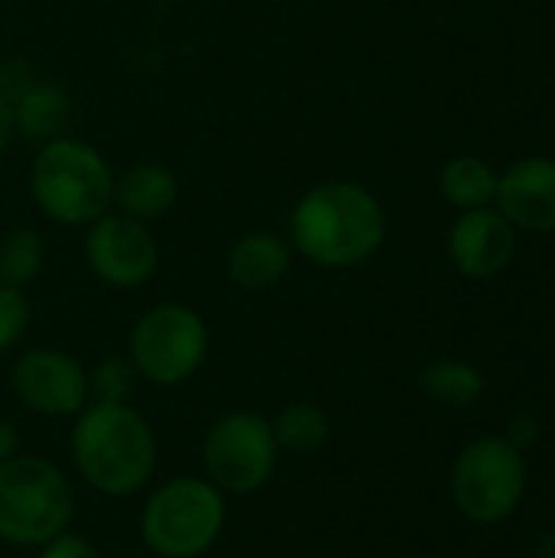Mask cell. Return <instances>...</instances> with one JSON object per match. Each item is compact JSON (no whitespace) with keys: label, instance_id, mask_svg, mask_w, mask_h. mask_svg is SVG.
I'll use <instances>...</instances> for the list:
<instances>
[{"label":"cell","instance_id":"1","mask_svg":"<svg viewBox=\"0 0 555 558\" xmlns=\"http://www.w3.org/2000/svg\"><path fill=\"white\" fill-rule=\"evenodd\" d=\"M291 248L317 268L350 271L386 242V209L363 183L327 180L304 190L288 213Z\"/></svg>","mask_w":555,"mask_h":558},{"label":"cell","instance_id":"2","mask_svg":"<svg viewBox=\"0 0 555 558\" xmlns=\"http://www.w3.org/2000/svg\"><path fill=\"white\" fill-rule=\"evenodd\" d=\"M69 454L85 487L121 500L141 494L157 474V435L131 402H88L72 418Z\"/></svg>","mask_w":555,"mask_h":558},{"label":"cell","instance_id":"3","mask_svg":"<svg viewBox=\"0 0 555 558\" xmlns=\"http://www.w3.org/2000/svg\"><path fill=\"white\" fill-rule=\"evenodd\" d=\"M29 193L39 213L59 226H92L114 206V170L108 157L82 137L46 141L29 167Z\"/></svg>","mask_w":555,"mask_h":558},{"label":"cell","instance_id":"4","mask_svg":"<svg viewBox=\"0 0 555 558\" xmlns=\"http://www.w3.org/2000/svg\"><path fill=\"white\" fill-rule=\"evenodd\" d=\"M229 497L206 477L160 481L141 507V543L157 558L206 556L229 520Z\"/></svg>","mask_w":555,"mask_h":558},{"label":"cell","instance_id":"5","mask_svg":"<svg viewBox=\"0 0 555 558\" xmlns=\"http://www.w3.org/2000/svg\"><path fill=\"white\" fill-rule=\"evenodd\" d=\"M75 490L62 468L39 454H16L0 464V543L39 549L72 526Z\"/></svg>","mask_w":555,"mask_h":558},{"label":"cell","instance_id":"6","mask_svg":"<svg viewBox=\"0 0 555 558\" xmlns=\"http://www.w3.org/2000/svg\"><path fill=\"white\" fill-rule=\"evenodd\" d=\"M527 458L504 435L468 441L448 474L455 510L474 526L507 523L527 497Z\"/></svg>","mask_w":555,"mask_h":558},{"label":"cell","instance_id":"7","mask_svg":"<svg viewBox=\"0 0 555 558\" xmlns=\"http://www.w3.org/2000/svg\"><path fill=\"white\" fill-rule=\"evenodd\" d=\"M209 356V327L200 311L167 301L137 317L128 333V360L137 379L173 389L200 373Z\"/></svg>","mask_w":555,"mask_h":558},{"label":"cell","instance_id":"8","mask_svg":"<svg viewBox=\"0 0 555 558\" xmlns=\"http://www.w3.org/2000/svg\"><path fill=\"white\" fill-rule=\"evenodd\" d=\"M203 477L226 497L258 494L278 468V441L272 418L258 412H226L203 435Z\"/></svg>","mask_w":555,"mask_h":558},{"label":"cell","instance_id":"9","mask_svg":"<svg viewBox=\"0 0 555 558\" xmlns=\"http://www.w3.org/2000/svg\"><path fill=\"white\" fill-rule=\"evenodd\" d=\"M85 262L92 275L118 291L141 288L154 278L160 265V245L147 222H137L124 213H105L92 226H85Z\"/></svg>","mask_w":555,"mask_h":558},{"label":"cell","instance_id":"10","mask_svg":"<svg viewBox=\"0 0 555 558\" xmlns=\"http://www.w3.org/2000/svg\"><path fill=\"white\" fill-rule=\"evenodd\" d=\"M10 386L20 405L39 418H75L88 402V369L65 350L29 347L10 369Z\"/></svg>","mask_w":555,"mask_h":558},{"label":"cell","instance_id":"11","mask_svg":"<svg viewBox=\"0 0 555 558\" xmlns=\"http://www.w3.org/2000/svg\"><path fill=\"white\" fill-rule=\"evenodd\" d=\"M514 255L517 229L500 216L497 206L464 209L448 232V258L471 281L497 278L500 271H507Z\"/></svg>","mask_w":555,"mask_h":558},{"label":"cell","instance_id":"12","mask_svg":"<svg viewBox=\"0 0 555 558\" xmlns=\"http://www.w3.org/2000/svg\"><path fill=\"white\" fill-rule=\"evenodd\" d=\"M494 206L500 216L527 235L555 232V160L553 157H523L507 167L497 180Z\"/></svg>","mask_w":555,"mask_h":558},{"label":"cell","instance_id":"13","mask_svg":"<svg viewBox=\"0 0 555 558\" xmlns=\"http://www.w3.org/2000/svg\"><path fill=\"white\" fill-rule=\"evenodd\" d=\"M294 248L285 235L255 229L239 235L226 252V275L242 291H268L291 271Z\"/></svg>","mask_w":555,"mask_h":558},{"label":"cell","instance_id":"14","mask_svg":"<svg viewBox=\"0 0 555 558\" xmlns=\"http://www.w3.org/2000/svg\"><path fill=\"white\" fill-rule=\"evenodd\" d=\"M177 199H180V183L173 170L157 160H141L128 167L121 177H114V206L118 213L137 222H154L170 216Z\"/></svg>","mask_w":555,"mask_h":558},{"label":"cell","instance_id":"15","mask_svg":"<svg viewBox=\"0 0 555 558\" xmlns=\"http://www.w3.org/2000/svg\"><path fill=\"white\" fill-rule=\"evenodd\" d=\"M10 118H13V134L33 137V141H52L69 128L72 118V98L62 85L56 82H33L13 105H10Z\"/></svg>","mask_w":555,"mask_h":558},{"label":"cell","instance_id":"16","mask_svg":"<svg viewBox=\"0 0 555 558\" xmlns=\"http://www.w3.org/2000/svg\"><path fill=\"white\" fill-rule=\"evenodd\" d=\"M497 180H500V173H497L484 157L458 154V157H451V160L442 167L438 186H442V196H445L451 206H458V209L464 213V209L494 206Z\"/></svg>","mask_w":555,"mask_h":558},{"label":"cell","instance_id":"17","mask_svg":"<svg viewBox=\"0 0 555 558\" xmlns=\"http://www.w3.org/2000/svg\"><path fill=\"white\" fill-rule=\"evenodd\" d=\"M272 432H275L281 454L304 458V454L321 451L330 441V418L324 409L311 402H291L272 418Z\"/></svg>","mask_w":555,"mask_h":558},{"label":"cell","instance_id":"18","mask_svg":"<svg viewBox=\"0 0 555 558\" xmlns=\"http://www.w3.org/2000/svg\"><path fill=\"white\" fill-rule=\"evenodd\" d=\"M422 389L448 409H468L484 396V376L468 360H435L422 369Z\"/></svg>","mask_w":555,"mask_h":558},{"label":"cell","instance_id":"19","mask_svg":"<svg viewBox=\"0 0 555 558\" xmlns=\"http://www.w3.org/2000/svg\"><path fill=\"white\" fill-rule=\"evenodd\" d=\"M46 262V242L36 229L20 226L0 239V284L26 288L39 278Z\"/></svg>","mask_w":555,"mask_h":558},{"label":"cell","instance_id":"20","mask_svg":"<svg viewBox=\"0 0 555 558\" xmlns=\"http://www.w3.org/2000/svg\"><path fill=\"white\" fill-rule=\"evenodd\" d=\"M137 373L128 356H105L88 369L92 402H131Z\"/></svg>","mask_w":555,"mask_h":558},{"label":"cell","instance_id":"21","mask_svg":"<svg viewBox=\"0 0 555 558\" xmlns=\"http://www.w3.org/2000/svg\"><path fill=\"white\" fill-rule=\"evenodd\" d=\"M33 307L23 288L0 284V356L10 353L29 330Z\"/></svg>","mask_w":555,"mask_h":558},{"label":"cell","instance_id":"22","mask_svg":"<svg viewBox=\"0 0 555 558\" xmlns=\"http://www.w3.org/2000/svg\"><path fill=\"white\" fill-rule=\"evenodd\" d=\"M36 558H98V549H95L82 533L65 530V533H59L56 539L43 543Z\"/></svg>","mask_w":555,"mask_h":558},{"label":"cell","instance_id":"23","mask_svg":"<svg viewBox=\"0 0 555 558\" xmlns=\"http://www.w3.org/2000/svg\"><path fill=\"white\" fill-rule=\"evenodd\" d=\"M504 438L517 448V451H533L536 445H540V438H543V425H540V418H533V415H514L510 422H507V432H504Z\"/></svg>","mask_w":555,"mask_h":558},{"label":"cell","instance_id":"24","mask_svg":"<svg viewBox=\"0 0 555 558\" xmlns=\"http://www.w3.org/2000/svg\"><path fill=\"white\" fill-rule=\"evenodd\" d=\"M33 82H36V78H33V72H29L26 62H20V59L0 62V95H3L10 105H13Z\"/></svg>","mask_w":555,"mask_h":558},{"label":"cell","instance_id":"25","mask_svg":"<svg viewBox=\"0 0 555 558\" xmlns=\"http://www.w3.org/2000/svg\"><path fill=\"white\" fill-rule=\"evenodd\" d=\"M20 454V432L13 422L0 418V464Z\"/></svg>","mask_w":555,"mask_h":558},{"label":"cell","instance_id":"26","mask_svg":"<svg viewBox=\"0 0 555 558\" xmlns=\"http://www.w3.org/2000/svg\"><path fill=\"white\" fill-rule=\"evenodd\" d=\"M10 137H13V118H10V101L0 95V157H3V150H7V144H10Z\"/></svg>","mask_w":555,"mask_h":558}]
</instances>
